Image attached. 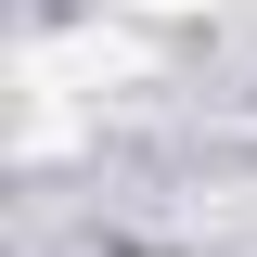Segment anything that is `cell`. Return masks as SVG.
<instances>
[{"instance_id": "1", "label": "cell", "mask_w": 257, "mask_h": 257, "mask_svg": "<svg viewBox=\"0 0 257 257\" xmlns=\"http://www.w3.org/2000/svg\"><path fill=\"white\" fill-rule=\"evenodd\" d=\"M155 13H193V0H155Z\"/></svg>"}]
</instances>
